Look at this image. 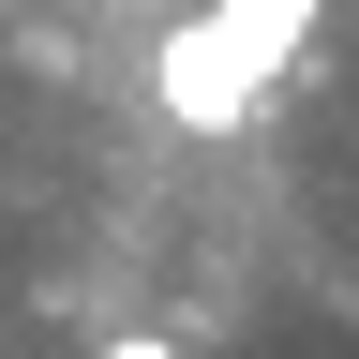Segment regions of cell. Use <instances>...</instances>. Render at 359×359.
Segmentation results:
<instances>
[{
    "label": "cell",
    "mask_w": 359,
    "mask_h": 359,
    "mask_svg": "<svg viewBox=\"0 0 359 359\" xmlns=\"http://www.w3.org/2000/svg\"><path fill=\"white\" fill-rule=\"evenodd\" d=\"M314 15H330V0H195V15L165 30V60H150L165 120H180V135H240L255 90L314 45Z\"/></svg>",
    "instance_id": "cell-1"
}]
</instances>
